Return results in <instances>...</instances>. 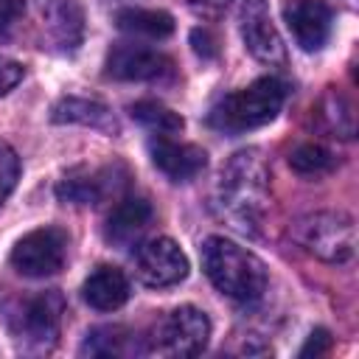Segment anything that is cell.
Here are the masks:
<instances>
[{"label":"cell","mask_w":359,"mask_h":359,"mask_svg":"<svg viewBox=\"0 0 359 359\" xmlns=\"http://www.w3.org/2000/svg\"><path fill=\"white\" fill-rule=\"evenodd\" d=\"M216 208L238 233H258L269 208V168L258 149H241L222 165L216 182Z\"/></svg>","instance_id":"6da1fadb"},{"label":"cell","mask_w":359,"mask_h":359,"mask_svg":"<svg viewBox=\"0 0 359 359\" xmlns=\"http://www.w3.org/2000/svg\"><path fill=\"white\" fill-rule=\"evenodd\" d=\"M202 266L210 283L238 300V303H252L264 294L266 289V266L258 255L250 250L238 247L236 241L224 236H210L202 244Z\"/></svg>","instance_id":"7a4b0ae2"},{"label":"cell","mask_w":359,"mask_h":359,"mask_svg":"<svg viewBox=\"0 0 359 359\" xmlns=\"http://www.w3.org/2000/svg\"><path fill=\"white\" fill-rule=\"evenodd\" d=\"M283 84L275 76H261L250 87L227 93L208 112V123L224 135H241L269 123L283 107Z\"/></svg>","instance_id":"3957f363"},{"label":"cell","mask_w":359,"mask_h":359,"mask_svg":"<svg viewBox=\"0 0 359 359\" xmlns=\"http://www.w3.org/2000/svg\"><path fill=\"white\" fill-rule=\"evenodd\" d=\"M292 238L325 264H348L356 255V227L342 210H317L292 224Z\"/></svg>","instance_id":"277c9868"},{"label":"cell","mask_w":359,"mask_h":359,"mask_svg":"<svg viewBox=\"0 0 359 359\" xmlns=\"http://www.w3.org/2000/svg\"><path fill=\"white\" fill-rule=\"evenodd\" d=\"M62 314H65V297L56 289L39 292L36 297H28L11 320V331H14L17 345L25 353L50 351L56 345V337L62 328Z\"/></svg>","instance_id":"5b68a950"},{"label":"cell","mask_w":359,"mask_h":359,"mask_svg":"<svg viewBox=\"0 0 359 359\" xmlns=\"http://www.w3.org/2000/svg\"><path fill=\"white\" fill-rule=\"evenodd\" d=\"M210 339V320L196 306L168 311L154 328V348L168 356H196Z\"/></svg>","instance_id":"8992f818"},{"label":"cell","mask_w":359,"mask_h":359,"mask_svg":"<svg viewBox=\"0 0 359 359\" xmlns=\"http://www.w3.org/2000/svg\"><path fill=\"white\" fill-rule=\"evenodd\" d=\"M67 236L59 227H39L25 233L11 250V266L25 278H48L65 266Z\"/></svg>","instance_id":"52a82bcc"},{"label":"cell","mask_w":359,"mask_h":359,"mask_svg":"<svg viewBox=\"0 0 359 359\" xmlns=\"http://www.w3.org/2000/svg\"><path fill=\"white\" fill-rule=\"evenodd\" d=\"M238 22H241V39L258 62H264L269 67L286 62V45L272 22L266 0H241Z\"/></svg>","instance_id":"ba28073f"},{"label":"cell","mask_w":359,"mask_h":359,"mask_svg":"<svg viewBox=\"0 0 359 359\" xmlns=\"http://www.w3.org/2000/svg\"><path fill=\"white\" fill-rule=\"evenodd\" d=\"M107 76L118 81H168L174 79V62L143 45H115L107 56Z\"/></svg>","instance_id":"9c48e42d"},{"label":"cell","mask_w":359,"mask_h":359,"mask_svg":"<svg viewBox=\"0 0 359 359\" xmlns=\"http://www.w3.org/2000/svg\"><path fill=\"white\" fill-rule=\"evenodd\" d=\"M135 266H137V278L146 286H151V289L174 286L180 280H185V275H188V258H185V252L180 250L177 241H171L165 236L146 241L137 250Z\"/></svg>","instance_id":"30bf717a"},{"label":"cell","mask_w":359,"mask_h":359,"mask_svg":"<svg viewBox=\"0 0 359 359\" xmlns=\"http://www.w3.org/2000/svg\"><path fill=\"white\" fill-rule=\"evenodd\" d=\"M286 25L303 50H320L331 34V8L323 0H289L283 6Z\"/></svg>","instance_id":"8fae6325"},{"label":"cell","mask_w":359,"mask_h":359,"mask_svg":"<svg viewBox=\"0 0 359 359\" xmlns=\"http://www.w3.org/2000/svg\"><path fill=\"white\" fill-rule=\"evenodd\" d=\"M149 154H151V163L174 182H188L194 180L205 163H208V154L205 149L194 146V143H180V140H171L168 135H157L149 140Z\"/></svg>","instance_id":"7c38bea8"},{"label":"cell","mask_w":359,"mask_h":359,"mask_svg":"<svg viewBox=\"0 0 359 359\" xmlns=\"http://www.w3.org/2000/svg\"><path fill=\"white\" fill-rule=\"evenodd\" d=\"M151 216H154L151 205L143 196H123L109 210L104 236H107L109 244H115L121 250H129V247H135L143 238V233L151 224Z\"/></svg>","instance_id":"4fadbf2b"},{"label":"cell","mask_w":359,"mask_h":359,"mask_svg":"<svg viewBox=\"0 0 359 359\" xmlns=\"http://www.w3.org/2000/svg\"><path fill=\"white\" fill-rule=\"evenodd\" d=\"M39 14L48 36L62 50H76L84 39V11L76 0H39Z\"/></svg>","instance_id":"5bb4252c"},{"label":"cell","mask_w":359,"mask_h":359,"mask_svg":"<svg viewBox=\"0 0 359 359\" xmlns=\"http://www.w3.org/2000/svg\"><path fill=\"white\" fill-rule=\"evenodd\" d=\"M84 300L98 311H115L129 300V280L118 266L101 264L90 272V278L81 286Z\"/></svg>","instance_id":"9a60e30c"},{"label":"cell","mask_w":359,"mask_h":359,"mask_svg":"<svg viewBox=\"0 0 359 359\" xmlns=\"http://www.w3.org/2000/svg\"><path fill=\"white\" fill-rule=\"evenodd\" d=\"M115 174V168H101V171H70L62 177V182L56 185V194L62 202H73V205H98L104 202L109 194H118L115 182H109V177Z\"/></svg>","instance_id":"2e32d148"},{"label":"cell","mask_w":359,"mask_h":359,"mask_svg":"<svg viewBox=\"0 0 359 359\" xmlns=\"http://www.w3.org/2000/svg\"><path fill=\"white\" fill-rule=\"evenodd\" d=\"M50 118L56 123H81V126H90V129H101L107 135L121 132L118 118L112 115V109L98 104V101H90V98H62V101H56Z\"/></svg>","instance_id":"e0dca14e"},{"label":"cell","mask_w":359,"mask_h":359,"mask_svg":"<svg viewBox=\"0 0 359 359\" xmlns=\"http://www.w3.org/2000/svg\"><path fill=\"white\" fill-rule=\"evenodd\" d=\"M311 112H314V118H317V126H320L325 135L342 137V140H351V137H353V132H356L353 107H351V101H348L342 93H337L334 87H328V90L320 95V101L314 104Z\"/></svg>","instance_id":"ac0fdd59"},{"label":"cell","mask_w":359,"mask_h":359,"mask_svg":"<svg viewBox=\"0 0 359 359\" xmlns=\"http://www.w3.org/2000/svg\"><path fill=\"white\" fill-rule=\"evenodd\" d=\"M115 22L123 34L140 39H165L174 34V17L160 8H121Z\"/></svg>","instance_id":"d6986e66"},{"label":"cell","mask_w":359,"mask_h":359,"mask_svg":"<svg viewBox=\"0 0 359 359\" xmlns=\"http://www.w3.org/2000/svg\"><path fill=\"white\" fill-rule=\"evenodd\" d=\"M132 351H137L135 337L121 325H98V328H93L84 337L81 348H79L81 356H129Z\"/></svg>","instance_id":"ffe728a7"},{"label":"cell","mask_w":359,"mask_h":359,"mask_svg":"<svg viewBox=\"0 0 359 359\" xmlns=\"http://www.w3.org/2000/svg\"><path fill=\"white\" fill-rule=\"evenodd\" d=\"M129 112L140 126H146L154 135H174V132H182V126H185L182 115L168 109L160 101H137L129 107Z\"/></svg>","instance_id":"44dd1931"},{"label":"cell","mask_w":359,"mask_h":359,"mask_svg":"<svg viewBox=\"0 0 359 359\" xmlns=\"http://www.w3.org/2000/svg\"><path fill=\"white\" fill-rule=\"evenodd\" d=\"M289 165L300 177H323V174L334 171L337 157L320 143H303L289 154Z\"/></svg>","instance_id":"7402d4cb"},{"label":"cell","mask_w":359,"mask_h":359,"mask_svg":"<svg viewBox=\"0 0 359 359\" xmlns=\"http://www.w3.org/2000/svg\"><path fill=\"white\" fill-rule=\"evenodd\" d=\"M17 180H20V157L8 143L0 140V205L11 196Z\"/></svg>","instance_id":"603a6c76"},{"label":"cell","mask_w":359,"mask_h":359,"mask_svg":"<svg viewBox=\"0 0 359 359\" xmlns=\"http://www.w3.org/2000/svg\"><path fill=\"white\" fill-rule=\"evenodd\" d=\"M20 81H22V65L14 62V59L0 56V95L11 93Z\"/></svg>","instance_id":"cb8c5ba5"},{"label":"cell","mask_w":359,"mask_h":359,"mask_svg":"<svg viewBox=\"0 0 359 359\" xmlns=\"http://www.w3.org/2000/svg\"><path fill=\"white\" fill-rule=\"evenodd\" d=\"M331 334L325 331V328H317V331H311L309 334V339H306V345L300 348V356H323V353H328L331 351Z\"/></svg>","instance_id":"d4e9b609"},{"label":"cell","mask_w":359,"mask_h":359,"mask_svg":"<svg viewBox=\"0 0 359 359\" xmlns=\"http://www.w3.org/2000/svg\"><path fill=\"white\" fill-rule=\"evenodd\" d=\"M25 11V0H0V31L14 25Z\"/></svg>","instance_id":"484cf974"},{"label":"cell","mask_w":359,"mask_h":359,"mask_svg":"<svg viewBox=\"0 0 359 359\" xmlns=\"http://www.w3.org/2000/svg\"><path fill=\"white\" fill-rule=\"evenodd\" d=\"M191 42H194V50H196L202 59H213V56H216V39H213L208 31L194 28V31H191Z\"/></svg>","instance_id":"4316f807"},{"label":"cell","mask_w":359,"mask_h":359,"mask_svg":"<svg viewBox=\"0 0 359 359\" xmlns=\"http://www.w3.org/2000/svg\"><path fill=\"white\" fill-rule=\"evenodd\" d=\"M185 3L202 17H222L230 6V0H185Z\"/></svg>","instance_id":"83f0119b"}]
</instances>
